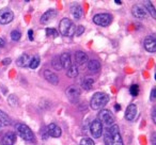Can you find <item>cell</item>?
<instances>
[{
  "label": "cell",
  "mask_w": 156,
  "mask_h": 145,
  "mask_svg": "<svg viewBox=\"0 0 156 145\" xmlns=\"http://www.w3.org/2000/svg\"><path fill=\"white\" fill-rule=\"evenodd\" d=\"M137 106L134 104H130L129 106L126 108L125 110V114H124V116H125V119L128 122H132L135 119V117H136L137 115Z\"/></svg>",
  "instance_id": "13"
},
{
  "label": "cell",
  "mask_w": 156,
  "mask_h": 145,
  "mask_svg": "<svg viewBox=\"0 0 156 145\" xmlns=\"http://www.w3.org/2000/svg\"><path fill=\"white\" fill-rule=\"evenodd\" d=\"M11 124V119H10L9 115L2 110H0V127H5V126H9Z\"/></svg>",
  "instance_id": "22"
},
{
  "label": "cell",
  "mask_w": 156,
  "mask_h": 145,
  "mask_svg": "<svg viewBox=\"0 0 156 145\" xmlns=\"http://www.w3.org/2000/svg\"><path fill=\"white\" fill-rule=\"evenodd\" d=\"M90 132H91L92 136L95 139H98L102 136L103 133V125L98 119H94L90 125Z\"/></svg>",
  "instance_id": "8"
},
{
  "label": "cell",
  "mask_w": 156,
  "mask_h": 145,
  "mask_svg": "<svg viewBox=\"0 0 156 145\" xmlns=\"http://www.w3.org/2000/svg\"><path fill=\"white\" fill-rule=\"evenodd\" d=\"M60 57V62L61 65H62V68H66L69 69V67L72 66V58H71V54L69 52H64L62 54Z\"/></svg>",
  "instance_id": "19"
},
{
  "label": "cell",
  "mask_w": 156,
  "mask_h": 145,
  "mask_svg": "<svg viewBox=\"0 0 156 145\" xmlns=\"http://www.w3.org/2000/svg\"><path fill=\"white\" fill-rule=\"evenodd\" d=\"M9 63H11V59H5V60H2L3 65H8Z\"/></svg>",
  "instance_id": "40"
},
{
  "label": "cell",
  "mask_w": 156,
  "mask_h": 145,
  "mask_svg": "<svg viewBox=\"0 0 156 145\" xmlns=\"http://www.w3.org/2000/svg\"><path fill=\"white\" fill-rule=\"evenodd\" d=\"M41 136L43 140H46V139L49 136V134H48V131H47V127H43L41 130Z\"/></svg>",
  "instance_id": "33"
},
{
  "label": "cell",
  "mask_w": 156,
  "mask_h": 145,
  "mask_svg": "<svg viewBox=\"0 0 156 145\" xmlns=\"http://www.w3.org/2000/svg\"><path fill=\"white\" fill-rule=\"evenodd\" d=\"M69 10H71V13L73 15V17L75 19H80L83 17V8H81L80 5H78V3H72L71 7H69Z\"/></svg>",
  "instance_id": "14"
},
{
  "label": "cell",
  "mask_w": 156,
  "mask_h": 145,
  "mask_svg": "<svg viewBox=\"0 0 156 145\" xmlns=\"http://www.w3.org/2000/svg\"><path fill=\"white\" fill-rule=\"evenodd\" d=\"M129 93L132 96H137L139 94V87L137 85H133L129 88Z\"/></svg>",
  "instance_id": "31"
},
{
  "label": "cell",
  "mask_w": 156,
  "mask_h": 145,
  "mask_svg": "<svg viewBox=\"0 0 156 145\" xmlns=\"http://www.w3.org/2000/svg\"><path fill=\"white\" fill-rule=\"evenodd\" d=\"M132 14L135 18H138V19H143L147 16V12L144 9V7L138 5H135L132 8Z\"/></svg>",
  "instance_id": "12"
},
{
  "label": "cell",
  "mask_w": 156,
  "mask_h": 145,
  "mask_svg": "<svg viewBox=\"0 0 156 145\" xmlns=\"http://www.w3.org/2000/svg\"><path fill=\"white\" fill-rule=\"evenodd\" d=\"M30 61H31V57L27 54H24L17 59L16 64L20 67H28L29 64H30Z\"/></svg>",
  "instance_id": "20"
},
{
  "label": "cell",
  "mask_w": 156,
  "mask_h": 145,
  "mask_svg": "<svg viewBox=\"0 0 156 145\" xmlns=\"http://www.w3.org/2000/svg\"><path fill=\"white\" fill-rule=\"evenodd\" d=\"M94 85V79L93 78H85L81 82V87L86 91H90Z\"/></svg>",
  "instance_id": "23"
},
{
  "label": "cell",
  "mask_w": 156,
  "mask_h": 145,
  "mask_svg": "<svg viewBox=\"0 0 156 145\" xmlns=\"http://www.w3.org/2000/svg\"><path fill=\"white\" fill-rule=\"evenodd\" d=\"M79 71H78V66L77 65H72L66 71V76L69 78H75V77L78 76Z\"/></svg>",
  "instance_id": "25"
},
{
  "label": "cell",
  "mask_w": 156,
  "mask_h": 145,
  "mask_svg": "<svg viewBox=\"0 0 156 145\" xmlns=\"http://www.w3.org/2000/svg\"><path fill=\"white\" fill-rule=\"evenodd\" d=\"M43 74H44V78H45L46 81H48L49 83L55 85H58V82H59L58 76H57L56 74H54L51 71H49V69H45Z\"/></svg>",
  "instance_id": "17"
},
{
  "label": "cell",
  "mask_w": 156,
  "mask_h": 145,
  "mask_svg": "<svg viewBox=\"0 0 156 145\" xmlns=\"http://www.w3.org/2000/svg\"><path fill=\"white\" fill-rule=\"evenodd\" d=\"M143 46H144V49L147 50V52H151V54H154L156 51V40L153 35H149L144 39V42H143Z\"/></svg>",
  "instance_id": "10"
},
{
  "label": "cell",
  "mask_w": 156,
  "mask_h": 145,
  "mask_svg": "<svg viewBox=\"0 0 156 145\" xmlns=\"http://www.w3.org/2000/svg\"><path fill=\"white\" fill-rule=\"evenodd\" d=\"M79 144L80 145H95V143H94V141L92 140V139L88 138V136H85V138H83L80 140Z\"/></svg>",
  "instance_id": "30"
},
{
  "label": "cell",
  "mask_w": 156,
  "mask_h": 145,
  "mask_svg": "<svg viewBox=\"0 0 156 145\" xmlns=\"http://www.w3.org/2000/svg\"><path fill=\"white\" fill-rule=\"evenodd\" d=\"M20 37H22V32H20V30H13L11 32V39L13 40L14 42L20 41Z\"/></svg>",
  "instance_id": "28"
},
{
  "label": "cell",
  "mask_w": 156,
  "mask_h": 145,
  "mask_svg": "<svg viewBox=\"0 0 156 145\" xmlns=\"http://www.w3.org/2000/svg\"><path fill=\"white\" fill-rule=\"evenodd\" d=\"M75 62L77 65H83L88 62V56L85 51H81V50H78L75 52Z\"/></svg>",
  "instance_id": "18"
},
{
  "label": "cell",
  "mask_w": 156,
  "mask_h": 145,
  "mask_svg": "<svg viewBox=\"0 0 156 145\" xmlns=\"http://www.w3.org/2000/svg\"><path fill=\"white\" fill-rule=\"evenodd\" d=\"M88 69L91 73H98L101 69V62L98 60H90L88 62Z\"/></svg>",
  "instance_id": "21"
},
{
  "label": "cell",
  "mask_w": 156,
  "mask_h": 145,
  "mask_svg": "<svg viewBox=\"0 0 156 145\" xmlns=\"http://www.w3.org/2000/svg\"><path fill=\"white\" fill-rule=\"evenodd\" d=\"M56 16H57V11H55V10H48V11H46L45 13L41 16L40 22H41V24H43V25L48 24L50 20L56 18Z\"/></svg>",
  "instance_id": "16"
},
{
  "label": "cell",
  "mask_w": 156,
  "mask_h": 145,
  "mask_svg": "<svg viewBox=\"0 0 156 145\" xmlns=\"http://www.w3.org/2000/svg\"><path fill=\"white\" fill-rule=\"evenodd\" d=\"M46 35L47 36H51V37H56L57 35H58V32H57L56 29L54 28H47L46 29Z\"/></svg>",
  "instance_id": "32"
},
{
  "label": "cell",
  "mask_w": 156,
  "mask_h": 145,
  "mask_svg": "<svg viewBox=\"0 0 156 145\" xmlns=\"http://www.w3.org/2000/svg\"><path fill=\"white\" fill-rule=\"evenodd\" d=\"M109 102L108 94L104 92H96L91 98L90 106L93 110H103Z\"/></svg>",
  "instance_id": "2"
},
{
  "label": "cell",
  "mask_w": 156,
  "mask_h": 145,
  "mask_svg": "<svg viewBox=\"0 0 156 145\" xmlns=\"http://www.w3.org/2000/svg\"><path fill=\"white\" fill-rule=\"evenodd\" d=\"M28 37L30 41H33V30H28Z\"/></svg>",
  "instance_id": "38"
},
{
  "label": "cell",
  "mask_w": 156,
  "mask_h": 145,
  "mask_svg": "<svg viewBox=\"0 0 156 145\" xmlns=\"http://www.w3.org/2000/svg\"><path fill=\"white\" fill-rule=\"evenodd\" d=\"M15 129H16V132L18 133V136H20L23 140L27 141V142H33V141H34V133H33V131L27 125H25V124H23V123H20L16 125Z\"/></svg>",
  "instance_id": "3"
},
{
  "label": "cell",
  "mask_w": 156,
  "mask_h": 145,
  "mask_svg": "<svg viewBox=\"0 0 156 145\" xmlns=\"http://www.w3.org/2000/svg\"><path fill=\"white\" fill-rule=\"evenodd\" d=\"M83 32H85V27L83 26H78V28L75 29V34L77 36H80Z\"/></svg>",
  "instance_id": "34"
},
{
  "label": "cell",
  "mask_w": 156,
  "mask_h": 145,
  "mask_svg": "<svg viewBox=\"0 0 156 145\" xmlns=\"http://www.w3.org/2000/svg\"><path fill=\"white\" fill-rule=\"evenodd\" d=\"M5 41L2 37H0V47H5Z\"/></svg>",
  "instance_id": "39"
},
{
  "label": "cell",
  "mask_w": 156,
  "mask_h": 145,
  "mask_svg": "<svg viewBox=\"0 0 156 145\" xmlns=\"http://www.w3.org/2000/svg\"><path fill=\"white\" fill-rule=\"evenodd\" d=\"M16 142V134L14 132H5L0 138V145H14Z\"/></svg>",
  "instance_id": "9"
},
{
  "label": "cell",
  "mask_w": 156,
  "mask_h": 145,
  "mask_svg": "<svg viewBox=\"0 0 156 145\" xmlns=\"http://www.w3.org/2000/svg\"><path fill=\"white\" fill-rule=\"evenodd\" d=\"M155 97H156V89L155 88H153L152 91H151V96H150L151 102H154V100H155Z\"/></svg>",
  "instance_id": "36"
},
{
  "label": "cell",
  "mask_w": 156,
  "mask_h": 145,
  "mask_svg": "<svg viewBox=\"0 0 156 145\" xmlns=\"http://www.w3.org/2000/svg\"><path fill=\"white\" fill-rule=\"evenodd\" d=\"M98 119L102 123V125L108 126V127L115 123V117H113L112 112L110 110H107V109H103L100 111Z\"/></svg>",
  "instance_id": "5"
},
{
  "label": "cell",
  "mask_w": 156,
  "mask_h": 145,
  "mask_svg": "<svg viewBox=\"0 0 156 145\" xmlns=\"http://www.w3.org/2000/svg\"><path fill=\"white\" fill-rule=\"evenodd\" d=\"M115 3H117V5H122V1H119V0H115Z\"/></svg>",
  "instance_id": "41"
},
{
  "label": "cell",
  "mask_w": 156,
  "mask_h": 145,
  "mask_svg": "<svg viewBox=\"0 0 156 145\" xmlns=\"http://www.w3.org/2000/svg\"><path fill=\"white\" fill-rule=\"evenodd\" d=\"M51 66L54 67L56 71H61V69H62V65H61V62H60V57L56 56V57H54V58H52Z\"/></svg>",
  "instance_id": "26"
},
{
  "label": "cell",
  "mask_w": 156,
  "mask_h": 145,
  "mask_svg": "<svg viewBox=\"0 0 156 145\" xmlns=\"http://www.w3.org/2000/svg\"><path fill=\"white\" fill-rule=\"evenodd\" d=\"M112 22V16L109 13H98L93 16V22L100 27H107Z\"/></svg>",
  "instance_id": "6"
},
{
  "label": "cell",
  "mask_w": 156,
  "mask_h": 145,
  "mask_svg": "<svg viewBox=\"0 0 156 145\" xmlns=\"http://www.w3.org/2000/svg\"><path fill=\"white\" fill-rule=\"evenodd\" d=\"M14 19V13L8 9L0 11V24L8 25Z\"/></svg>",
  "instance_id": "11"
},
{
  "label": "cell",
  "mask_w": 156,
  "mask_h": 145,
  "mask_svg": "<svg viewBox=\"0 0 156 145\" xmlns=\"http://www.w3.org/2000/svg\"><path fill=\"white\" fill-rule=\"evenodd\" d=\"M59 31L63 36H73L75 34V26L69 18H63L59 24Z\"/></svg>",
  "instance_id": "4"
},
{
  "label": "cell",
  "mask_w": 156,
  "mask_h": 145,
  "mask_svg": "<svg viewBox=\"0 0 156 145\" xmlns=\"http://www.w3.org/2000/svg\"><path fill=\"white\" fill-rule=\"evenodd\" d=\"M65 94H66L67 98H69L72 102H78V99L80 97L81 91L77 85H71V87H69L65 90Z\"/></svg>",
  "instance_id": "7"
},
{
  "label": "cell",
  "mask_w": 156,
  "mask_h": 145,
  "mask_svg": "<svg viewBox=\"0 0 156 145\" xmlns=\"http://www.w3.org/2000/svg\"><path fill=\"white\" fill-rule=\"evenodd\" d=\"M115 110H117V111H119L120 110V105H115Z\"/></svg>",
  "instance_id": "42"
},
{
  "label": "cell",
  "mask_w": 156,
  "mask_h": 145,
  "mask_svg": "<svg viewBox=\"0 0 156 145\" xmlns=\"http://www.w3.org/2000/svg\"><path fill=\"white\" fill-rule=\"evenodd\" d=\"M40 63H41V59H40V57L35 56V57H33V58H31L29 67H30L31 69H35V68H37V67H39Z\"/></svg>",
  "instance_id": "27"
},
{
  "label": "cell",
  "mask_w": 156,
  "mask_h": 145,
  "mask_svg": "<svg viewBox=\"0 0 156 145\" xmlns=\"http://www.w3.org/2000/svg\"><path fill=\"white\" fill-rule=\"evenodd\" d=\"M151 117H152V121H153V123L156 124V107H153V109H152Z\"/></svg>",
  "instance_id": "35"
},
{
  "label": "cell",
  "mask_w": 156,
  "mask_h": 145,
  "mask_svg": "<svg viewBox=\"0 0 156 145\" xmlns=\"http://www.w3.org/2000/svg\"><path fill=\"white\" fill-rule=\"evenodd\" d=\"M47 131L49 136H52V138H59L61 136V133H62L61 128L55 123H51L47 126Z\"/></svg>",
  "instance_id": "15"
},
{
  "label": "cell",
  "mask_w": 156,
  "mask_h": 145,
  "mask_svg": "<svg viewBox=\"0 0 156 145\" xmlns=\"http://www.w3.org/2000/svg\"><path fill=\"white\" fill-rule=\"evenodd\" d=\"M144 9L147 10V14H150V15L152 16L153 18H156V11H155V8H154V5H152L151 1H145L144 2Z\"/></svg>",
  "instance_id": "24"
},
{
  "label": "cell",
  "mask_w": 156,
  "mask_h": 145,
  "mask_svg": "<svg viewBox=\"0 0 156 145\" xmlns=\"http://www.w3.org/2000/svg\"><path fill=\"white\" fill-rule=\"evenodd\" d=\"M8 102H9L10 106L16 107L18 105V99L15 95H10L9 97H8Z\"/></svg>",
  "instance_id": "29"
},
{
  "label": "cell",
  "mask_w": 156,
  "mask_h": 145,
  "mask_svg": "<svg viewBox=\"0 0 156 145\" xmlns=\"http://www.w3.org/2000/svg\"><path fill=\"white\" fill-rule=\"evenodd\" d=\"M151 142H152V145H156V133L153 132L151 136Z\"/></svg>",
  "instance_id": "37"
},
{
  "label": "cell",
  "mask_w": 156,
  "mask_h": 145,
  "mask_svg": "<svg viewBox=\"0 0 156 145\" xmlns=\"http://www.w3.org/2000/svg\"><path fill=\"white\" fill-rule=\"evenodd\" d=\"M104 142L105 145H124L121 133H120L119 126L112 124L107 128L104 136Z\"/></svg>",
  "instance_id": "1"
}]
</instances>
